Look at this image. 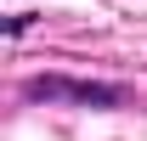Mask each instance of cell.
Wrapping results in <instances>:
<instances>
[{"label": "cell", "instance_id": "cell-1", "mask_svg": "<svg viewBox=\"0 0 147 141\" xmlns=\"http://www.w3.org/2000/svg\"><path fill=\"white\" fill-rule=\"evenodd\" d=\"M34 102H91V107H113L119 85H68V79H34L28 85Z\"/></svg>", "mask_w": 147, "mask_h": 141}]
</instances>
